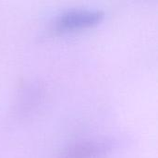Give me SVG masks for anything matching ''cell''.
Instances as JSON below:
<instances>
[{
	"label": "cell",
	"mask_w": 158,
	"mask_h": 158,
	"mask_svg": "<svg viewBox=\"0 0 158 158\" xmlns=\"http://www.w3.org/2000/svg\"><path fill=\"white\" fill-rule=\"evenodd\" d=\"M106 144L95 141H81L66 149L64 158H97L106 150Z\"/></svg>",
	"instance_id": "2"
},
{
	"label": "cell",
	"mask_w": 158,
	"mask_h": 158,
	"mask_svg": "<svg viewBox=\"0 0 158 158\" xmlns=\"http://www.w3.org/2000/svg\"><path fill=\"white\" fill-rule=\"evenodd\" d=\"M105 17V12L98 8L75 7L60 13L55 20L57 31H74L98 24Z\"/></svg>",
	"instance_id": "1"
}]
</instances>
